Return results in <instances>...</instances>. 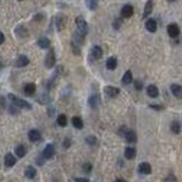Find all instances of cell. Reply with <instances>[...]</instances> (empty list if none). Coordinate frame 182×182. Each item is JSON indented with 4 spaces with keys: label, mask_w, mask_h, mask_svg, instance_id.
Listing matches in <instances>:
<instances>
[{
    "label": "cell",
    "mask_w": 182,
    "mask_h": 182,
    "mask_svg": "<svg viewBox=\"0 0 182 182\" xmlns=\"http://www.w3.org/2000/svg\"><path fill=\"white\" fill-rule=\"evenodd\" d=\"M8 98H10L11 102H13L16 107H18V108H24V109H31L32 108L29 102H27V101H24V100H21V98L16 97V95H13V94L8 95Z\"/></svg>",
    "instance_id": "6da1fadb"
},
{
    "label": "cell",
    "mask_w": 182,
    "mask_h": 182,
    "mask_svg": "<svg viewBox=\"0 0 182 182\" xmlns=\"http://www.w3.org/2000/svg\"><path fill=\"white\" fill-rule=\"evenodd\" d=\"M76 25H77V32H80L81 35L86 37V34H87V31H88V25H87V23H86V20L83 18V17H77Z\"/></svg>",
    "instance_id": "7a4b0ae2"
},
{
    "label": "cell",
    "mask_w": 182,
    "mask_h": 182,
    "mask_svg": "<svg viewBox=\"0 0 182 182\" xmlns=\"http://www.w3.org/2000/svg\"><path fill=\"white\" fill-rule=\"evenodd\" d=\"M167 32H168V35L171 38H177L178 35H179L181 29H179V27H178V24H169V25L167 27Z\"/></svg>",
    "instance_id": "3957f363"
},
{
    "label": "cell",
    "mask_w": 182,
    "mask_h": 182,
    "mask_svg": "<svg viewBox=\"0 0 182 182\" xmlns=\"http://www.w3.org/2000/svg\"><path fill=\"white\" fill-rule=\"evenodd\" d=\"M133 13H135V10H133L132 4H125L123 7H122V10H121L122 18H129V17L133 16Z\"/></svg>",
    "instance_id": "277c9868"
},
{
    "label": "cell",
    "mask_w": 182,
    "mask_h": 182,
    "mask_svg": "<svg viewBox=\"0 0 182 182\" xmlns=\"http://www.w3.org/2000/svg\"><path fill=\"white\" fill-rule=\"evenodd\" d=\"M55 63H56L55 52H53V50H50V52L46 55V58H45V66L48 69H52L53 66H55Z\"/></svg>",
    "instance_id": "5b68a950"
},
{
    "label": "cell",
    "mask_w": 182,
    "mask_h": 182,
    "mask_svg": "<svg viewBox=\"0 0 182 182\" xmlns=\"http://www.w3.org/2000/svg\"><path fill=\"white\" fill-rule=\"evenodd\" d=\"M104 92H105V95H108L109 98H114L116 95L119 94V88L118 87H114V86H107L105 88H104Z\"/></svg>",
    "instance_id": "8992f818"
},
{
    "label": "cell",
    "mask_w": 182,
    "mask_h": 182,
    "mask_svg": "<svg viewBox=\"0 0 182 182\" xmlns=\"http://www.w3.org/2000/svg\"><path fill=\"white\" fill-rule=\"evenodd\" d=\"M53 154H55V146L53 144H48L45 148H44V151H42V156L45 157V159H52L53 157Z\"/></svg>",
    "instance_id": "52a82bcc"
},
{
    "label": "cell",
    "mask_w": 182,
    "mask_h": 182,
    "mask_svg": "<svg viewBox=\"0 0 182 182\" xmlns=\"http://www.w3.org/2000/svg\"><path fill=\"white\" fill-rule=\"evenodd\" d=\"M139 172L143 175H148L151 174V165L148 163H142L139 164Z\"/></svg>",
    "instance_id": "ba28073f"
},
{
    "label": "cell",
    "mask_w": 182,
    "mask_h": 182,
    "mask_svg": "<svg viewBox=\"0 0 182 182\" xmlns=\"http://www.w3.org/2000/svg\"><path fill=\"white\" fill-rule=\"evenodd\" d=\"M35 91H37V86H35L34 83H27V84L24 86V92H25V95H34Z\"/></svg>",
    "instance_id": "9c48e42d"
},
{
    "label": "cell",
    "mask_w": 182,
    "mask_h": 182,
    "mask_svg": "<svg viewBox=\"0 0 182 182\" xmlns=\"http://www.w3.org/2000/svg\"><path fill=\"white\" fill-rule=\"evenodd\" d=\"M146 29H147L148 32H156L157 31V21L153 18H148L147 21H146Z\"/></svg>",
    "instance_id": "30bf717a"
},
{
    "label": "cell",
    "mask_w": 182,
    "mask_h": 182,
    "mask_svg": "<svg viewBox=\"0 0 182 182\" xmlns=\"http://www.w3.org/2000/svg\"><path fill=\"white\" fill-rule=\"evenodd\" d=\"M151 11H153V0H147V3H146V7H144V11H143V18H147L148 16L151 14Z\"/></svg>",
    "instance_id": "8fae6325"
},
{
    "label": "cell",
    "mask_w": 182,
    "mask_h": 182,
    "mask_svg": "<svg viewBox=\"0 0 182 182\" xmlns=\"http://www.w3.org/2000/svg\"><path fill=\"white\" fill-rule=\"evenodd\" d=\"M28 63H29V59L27 58V56H24V55L18 56V58H17V60H16V66L17 67H25Z\"/></svg>",
    "instance_id": "7c38bea8"
},
{
    "label": "cell",
    "mask_w": 182,
    "mask_h": 182,
    "mask_svg": "<svg viewBox=\"0 0 182 182\" xmlns=\"http://www.w3.org/2000/svg\"><path fill=\"white\" fill-rule=\"evenodd\" d=\"M125 140H126L127 143H136L137 140V136H136V132L135 130H127L126 135H125Z\"/></svg>",
    "instance_id": "4fadbf2b"
},
{
    "label": "cell",
    "mask_w": 182,
    "mask_h": 182,
    "mask_svg": "<svg viewBox=\"0 0 182 182\" xmlns=\"http://www.w3.org/2000/svg\"><path fill=\"white\" fill-rule=\"evenodd\" d=\"M28 139L31 140V142H39L41 140V133L38 132L37 129H32L28 132Z\"/></svg>",
    "instance_id": "5bb4252c"
},
{
    "label": "cell",
    "mask_w": 182,
    "mask_h": 182,
    "mask_svg": "<svg viewBox=\"0 0 182 182\" xmlns=\"http://www.w3.org/2000/svg\"><path fill=\"white\" fill-rule=\"evenodd\" d=\"M16 164V156H13L11 153H7L4 156V165L7 167H13Z\"/></svg>",
    "instance_id": "9a60e30c"
},
{
    "label": "cell",
    "mask_w": 182,
    "mask_h": 182,
    "mask_svg": "<svg viewBox=\"0 0 182 182\" xmlns=\"http://www.w3.org/2000/svg\"><path fill=\"white\" fill-rule=\"evenodd\" d=\"M146 91H147V95L148 97H151V98H156V97H159V88L156 87V86H148L147 88H146Z\"/></svg>",
    "instance_id": "2e32d148"
},
{
    "label": "cell",
    "mask_w": 182,
    "mask_h": 182,
    "mask_svg": "<svg viewBox=\"0 0 182 182\" xmlns=\"http://www.w3.org/2000/svg\"><path fill=\"white\" fill-rule=\"evenodd\" d=\"M91 56L94 59H101V58H102V49H101V46H92L91 48Z\"/></svg>",
    "instance_id": "e0dca14e"
},
{
    "label": "cell",
    "mask_w": 182,
    "mask_h": 182,
    "mask_svg": "<svg viewBox=\"0 0 182 182\" xmlns=\"http://www.w3.org/2000/svg\"><path fill=\"white\" fill-rule=\"evenodd\" d=\"M107 69L108 70H115L116 66H118V60H116V58L114 56H111V58H108V60H107Z\"/></svg>",
    "instance_id": "ac0fdd59"
},
{
    "label": "cell",
    "mask_w": 182,
    "mask_h": 182,
    "mask_svg": "<svg viewBox=\"0 0 182 182\" xmlns=\"http://www.w3.org/2000/svg\"><path fill=\"white\" fill-rule=\"evenodd\" d=\"M71 123H73V126L76 127V129H83V126H84L83 119L80 118V116H73V118H71Z\"/></svg>",
    "instance_id": "d6986e66"
},
{
    "label": "cell",
    "mask_w": 182,
    "mask_h": 182,
    "mask_svg": "<svg viewBox=\"0 0 182 182\" xmlns=\"http://www.w3.org/2000/svg\"><path fill=\"white\" fill-rule=\"evenodd\" d=\"M171 92L177 98H182V87L179 84H172L171 86Z\"/></svg>",
    "instance_id": "ffe728a7"
},
{
    "label": "cell",
    "mask_w": 182,
    "mask_h": 182,
    "mask_svg": "<svg viewBox=\"0 0 182 182\" xmlns=\"http://www.w3.org/2000/svg\"><path fill=\"white\" fill-rule=\"evenodd\" d=\"M25 177L28 178V179H34V178L37 177V169H35L34 167H27L25 168Z\"/></svg>",
    "instance_id": "44dd1931"
},
{
    "label": "cell",
    "mask_w": 182,
    "mask_h": 182,
    "mask_svg": "<svg viewBox=\"0 0 182 182\" xmlns=\"http://www.w3.org/2000/svg\"><path fill=\"white\" fill-rule=\"evenodd\" d=\"M125 157L127 160H133L136 157V150L133 147H126L125 148Z\"/></svg>",
    "instance_id": "7402d4cb"
},
{
    "label": "cell",
    "mask_w": 182,
    "mask_h": 182,
    "mask_svg": "<svg viewBox=\"0 0 182 182\" xmlns=\"http://www.w3.org/2000/svg\"><path fill=\"white\" fill-rule=\"evenodd\" d=\"M132 81H133V74L130 70H127L126 73L123 74V77H122V83H123V84H130Z\"/></svg>",
    "instance_id": "603a6c76"
},
{
    "label": "cell",
    "mask_w": 182,
    "mask_h": 182,
    "mask_svg": "<svg viewBox=\"0 0 182 182\" xmlns=\"http://www.w3.org/2000/svg\"><path fill=\"white\" fill-rule=\"evenodd\" d=\"M98 104H100V97H98V95H91V97L88 98V105H90L91 108H97Z\"/></svg>",
    "instance_id": "cb8c5ba5"
},
{
    "label": "cell",
    "mask_w": 182,
    "mask_h": 182,
    "mask_svg": "<svg viewBox=\"0 0 182 182\" xmlns=\"http://www.w3.org/2000/svg\"><path fill=\"white\" fill-rule=\"evenodd\" d=\"M38 46L42 48V49H48L50 46L49 38H41V39H38Z\"/></svg>",
    "instance_id": "d4e9b609"
},
{
    "label": "cell",
    "mask_w": 182,
    "mask_h": 182,
    "mask_svg": "<svg viewBox=\"0 0 182 182\" xmlns=\"http://www.w3.org/2000/svg\"><path fill=\"white\" fill-rule=\"evenodd\" d=\"M171 132L175 133V135L181 133V123L178 121H172L171 122Z\"/></svg>",
    "instance_id": "484cf974"
},
{
    "label": "cell",
    "mask_w": 182,
    "mask_h": 182,
    "mask_svg": "<svg viewBox=\"0 0 182 182\" xmlns=\"http://www.w3.org/2000/svg\"><path fill=\"white\" fill-rule=\"evenodd\" d=\"M25 153H27V151H25V147H24L23 144H18V146L16 147V154H17V157L23 159V157L25 156Z\"/></svg>",
    "instance_id": "4316f807"
},
{
    "label": "cell",
    "mask_w": 182,
    "mask_h": 182,
    "mask_svg": "<svg viewBox=\"0 0 182 182\" xmlns=\"http://www.w3.org/2000/svg\"><path fill=\"white\" fill-rule=\"evenodd\" d=\"M16 34L18 35L20 38H25L27 35H28V32H27V29L24 28L23 25H20V27H17V28H16Z\"/></svg>",
    "instance_id": "83f0119b"
},
{
    "label": "cell",
    "mask_w": 182,
    "mask_h": 182,
    "mask_svg": "<svg viewBox=\"0 0 182 182\" xmlns=\"http://www.w3.org/2000/svg\"><path fill=\"white\" fill-rule=\"evenodd\" d=\"M58 125H59V126H62V127L66 126V125H67V118H66V115L62 114V115L58 116Z\"/></svg>",
    "instance_id": "f1b7e54d"
},
{
    "label": "cell",
    "mask_w": 182,
    "mask_h": 182,
    "mask_svg": "<svg viewBox=\"0 0 182 182\" xmlns=\"http://www.w3.org/2000/svg\"><path fill=\"white\" fill-rule=\"evenodd\" d=\"M49 101H50V98H49L48 94H42L39 98H38V102L39 104H49Z\"/></svg>",
    "instance_id": "f546056e"
},
{
    "label": "cell",
    "mask_w": 182,
    "mask_h": 182,
    "mask_svg": "<svg viewBox=\"0 0 182 182\" xmlns=\"http://www.w3.org/2000/svg\"><path fill=\"white\" fill-rule=\"evenodd\" d=\"M86 143L90 144V146H95L97 144V137L95 136H87L86 137Z\"/></svg>",
    "instance_id": "4dcf8cb0"
},
{
    "label": "cell",
    "mask_w": 182,
    "mask_h": 182,
    "mask_svg": "<svg viewBox=\"0 0 182 182\" xmlns=\"http://www.w3.org/2000/svg\"><path fill=\"white\" fill-rule=\"evenodd\" d=\"M86 2H87L90 10H95L97 8V0H86Z\"/></svg>",
    "instance_id": "1f68e13d"
},
{
    "label": "cell",
    "mask_w": 182,
    "mask_h": 182,
    "mask_svg": "<svg viewBox=\"0 0 182 182\" xmlns=\"http://www.w3.org/2000/svg\"><path fill=\"white\" fill-rule=\"evenodd\" d=\"M65 25V20L63 17H58V29H62Z\"/></svg>",
    "instance_id": "d6a6232c"
},
{
    "label": "cell",
    "mask_w": 182,
    "mask_h": 182,
    "mask_svg": "<svg viewBox=\"0 0 182 182\" xmlns=\"http://www.w3.org/2000/svg\"><path fill=\"white\" fill-rule=\"evenodd\" d=\"M45 157H44V156H39V157H37V160H35V161H37V164H38V165H44V163H45Z\"/></svg>",
    "instance_id": "836d02e7"
},
{
    "label": "cell",
    "mask_w": 182,
    "mask_h": 182,
    "mask_svg": "<svg viewBox=\"0 0 182 182\" xmlns=\"http://www.w3.org/2000/svg\"><path fill=\"white\" fill-rule=\"evenodd\" d=\"M164 182H177V178L174 175H168V177L164 178Z\"/></svg>",
    "instance_id": "e575fe53"
},
{
    "label": "cell",
    "mask_w": 182,
    "mask_h": 182,
    "mask_svg": "<svg viewBox=\"0 0 182 182\" xmlns=\"http://www.w3.org/2000/svg\"><path fill=\"white\" fill-rule=\"evenodd\" d=\"M91 168H92V167H91V164H90V163H87V164H84V165H83V171L87 172V174L91 171Z\"/></svg>",
    "instance_id": "d590c367"
},
{
    "label": "cell",
    "mask_w": 182,
    "mask_h": 182,
    "mask_svg": "<svg viewBox=\"0 0 182 182\" xmlns=\"http://www.w3.org/2000/svg\"><path fill=\"white\" fill-rule=\"evenodd\" d=\"M127 130H129V129H127L126 126H122L121 129H119V132H118V133H119V135H121V136H123V137H125V135H126V132H127Z\"/></svg>",
    "instance_id": "8d00e7d4"
},
{
    "label": "cell",
    "mask_w": 182,
    "mask_h": 182,
    "mask_svg": "<svg viewBox=\"0 0 182 182\" xmlns=\"http://www.w3.org/2000/svg\"><path fill=\"white\" fill-rule=\"evenodd\" d=\"M121 24H122L121 18H116L115 21H114V28H115V29H119V28H121Z\"/></svg>",
    "instance_id": "74e56055"
},
{
    "label": "cell",
    "mask_w": 182,
    "mask_h": 182,
    "mask_svg": "<svg viewBox=\"0 0 182 182\" xmlns=\"http://www.w3.org/2000/svg\"><path fill=\"white\" fill-rule=\"evenodd\" d=\"M18 109H20V108H18V107H16L14 104L10 107V112H11V114H18V112H20Z\"/></svg>",
    "instance_id": "f35d334b"
},
{
    "label": "cell",
    "mask_w": 182,
    "mask_h": 182,
    "mask_svg": "<svg viewBox=\"0 0 182 182\" xmlns=\"http://www.w3.org/2000/svg\"><path fill=\"white\" fill-rule=\"evenodd\" d=\"M135 88L137 91H140L143 88V83L142 81H139V80H137V81H135Z\"/></svg>",
    "instance_id": "ab89813d"
},
{
    "label": "cell",
    "mask_w": 182,
    "mask_h": 182,
    "mask_svg": "<svg viewBox=\"0 0 182 182\" xmlns=\"http://www.w3.org/2000/svg\"><path fill=\"white\" fill-rule=\"evenodd\" d=\"M150 108L156 109V111H161V109H164L161 105H159V104H150Z\"/></svg>",
    "instance_id": "60d3db41"
},
{
    "label": "cell",
    "mask_w": 182,
    "mask_h": 182,
    "mask_svg": "<svg viewBox=\"0 0 182 182\" xmlns=\"http://www.w3.org/2000/svg\"><path fill=\"white\" fill-rule=\"evenodd\" d=\"M71 48H73V52L76 53V55H80V49H79V46H77V45H76V44H74V42L71 44Z\"/></svg>",
    "instance_id": "b9f144b4"
},
{
    "label": "cell",
    "mask_w": 182,
    "mask_h": 182,
    "mask_svg": "<svg viewBox=\"0 0 182 182\" xmlns=\"http://www.w3.org/2000/svg\"><path fill=\"white\" fill-rule=\"evenodd\" d=\"M63 146L65 147H70V139H69V137H66V139H65V143H63Z\"/></svg>",
    "instance_id": "7bdbcfd3"
},
{
    "label": "cell",
    "mask_w": 182,
    "mask_h": 182,
    "mask_svg": "<svg viewBox=\"0 0 182 182\" xmlns=\"http://www.w3.org/2000/svg\"><path fill=\"white\" fill-rule=\"evenodd\" d=\"M74 181H76V182H90L87 178H76Z\"/></svg>",
    "instance_id": "ee69618b"
},
{
    "label": "cell",
    "mask_w": 182,
    "mask_h": 182,
    "mask_svg": "<svg viewBox=\"0 0 182 182\" xmlns=\"http://www.w3.org/2000/svg\"><path fill=\"white\" fill-rule=\"evenodd\" d=\"M3 42H4V34H3V32H0V45H2Z\"/></svg>",
    "instance_id": "f6af8a7d"
},
{
    "label": "cell",
    "mask_w": 182,
    "mask_h": 182,
    "mask_svg": "<svg viewBox=\"0 0 182 182\" xmlns=\"http://www.w3.org/2000/svg\"><path fill=\"white\" fill-rule=\"evenodd\" d=\"M53 114H55V109H53V108H49V111H48V115L52 116Z\"/></svg>",
    "instance_id": "bcb514c9"
},
{
    "label": "cell",
    "mask_w": 182,
    "mask_h": 182,
    "mask_svg": "<svg viewBox=\"0 0 182 182\" xmlns=\"http://www.w3.org/2000/svg\"><path fill=\"white\" fill-rule=\"evenodd\" d=\"M115 182H126V181H125V179H116Z\"/></svg>",
    "instance_id": "7dc6e473"
},
{
    "label": "cell",
    "mask_w": 182,
    "mask_h": 182,
    "mask_svg": "<svg viewBox=\"0 0 182 182\" xmlns=\"http://www.w3.org/2000/svg\"><path fill=\"white\" fill-rule=\"evenodd\" d=\"M167 2H169V3H172V2H175V0H167Z\"/></svg>",
    "instance_id": "c3c4849f"
},
{
    "label": "cell",
    "mask_w": 182,
    "mask_h": 182,
    "mask_svg": "<svg viewBox=\"0 0 182 182\" xmlns=\"http://www.w3.org/2000/svg\"><path fill=\"white\" fill-rule=\"evenodd\" d=\"M0 69H2V62H0Z\"/></svg>",
    "instance_id": "681fc988"
},
{
    "label": "cell",
    "mask_w": 182,
    "mask_h": 182,
    "mask_svg": "<svg viewBox=\"0 0 182 182\" xmlns=\"http://www.w3.org/2000/svg\"><path fill=\"white\" fill-rule=\"evenodd\" d=\"M20 2H23V0H20Z\"/></svg>",
    "instance_id": "f907efd6"
}]
</instances>
